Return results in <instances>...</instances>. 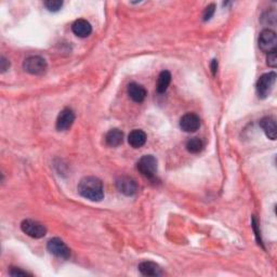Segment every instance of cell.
<instances>
[{
  "instance_id": "12",
  "label": "cell",
  "mask_w": 277,
  "mask_h": 277,
  "mask_svg": "<svg viewBox=\"0 0 277 277\" xmlns=\"http://www.w3.org/2000/svg\"><path fill=\"white\" fill-rule=\"evenodd\" d=\"M260 127L263 129L267 138H271V140H275L277 137V128L274 117L266 116L262 118L260 121Z\"/></svg>"
},
{
  "instance_id": "22",
  "label": "cell",
  "mask_w": 277,
  "mask_h": 277,
  "mask_svg": "<svg viewBox=\"0 0 277 277\" xmlns=\"http://www.w3.org/2000/svg\"><path fill=\"white\" fill-rule=\"evenodd\" d=\"M9 274H10L11 276H31V274L29 273V272L22 271L21 269H18V267H11Z\"/></svg>"
},
{
  "instance_id": "15",
  "label": "cell",
  "mask_w": 277,
  "mask_h": 277,
  "mask_svg": "<svg viewBox=\"0 0 277 277\" xmlns=\"http://www.w3.org/2000/svg\"><path fill=\"white\" fill-rule=\"evenodd\" d=\"M128 142L133 149H140L146 142V133L140 130V129H135L128 136Z\"/></svg>"
},
{
  "instance_id": "10",
  "label": "cell",
  "mask_w": 277,
  "mask_h": 277,
  "mask_svg": "<svg viewBox=\"0 0 277 277\" xmlns=\"http://www.w3.org/2000/svg\"><path fill=\"white\" fill-rule=\"evenodd\" d=\"M75 122V114L71 108H64L57 119V129L59 131H66Z\"/></svg>"
},
{
  "instance_id": "23",
  "label": "cell",
  "mask_w": 277,
  "mask_h": 277,
  "mask_svg": "<svg viewBox=\"0 0 277 277\" xmlns=\"http://www.w3.org/2000/svg\"><path fill=\"white\" fill-rule=\"evenodd\" d=\"M9 67H10V63H9L8 60L4 57L0 58V68H1V73L6 72L7 69H9Z\"/></svg>"
},
{
  "instance_id": "25",
  "label": "cell",
  "mask_w": 277,
  "mask_h": 277,
  "mask_svg": "<svg viewBox=\"0 0 277 277\" xmlns=\"http://www.w3.org/2000/svg\"><path fill=\"white\" fill-rule=\"evenodd\" d=\"M211 71H212V74H214V75H215L216 71H218V61H216V60H212V62H211Z\"/></svg>"
},
{
  "instance_id": "3",
  "label": "cell",
  "mask_w": 277,
  "mask_h": 277,
  "mask_svg": "<svg viewBox=\"0 0 277 277\" xmlns=\"http://www.w3.org/2000/svg\"><path fill=\"white\" fill-rule=\"evenodd\" d=\"M137 168L143 177L154 180L157 173V160L153 155H144L138 159Z\"/></svg>"
},
{
  "instance_id": "4",
  "label": "cell",
  "mask_w": 277,
  "mask_h": 277,
  "mask_svg": "<svg viewBox=\"0 0 277 277\" xmlns=\"http://www.w3.org/2000/svg\"><path fill=\"white\" fill-rule=\"evenodd\" d=\"M276 80V74L274 72L262 75L257 81V93L259 98L265 99L271 93Z\"/></svg>"
},
{
  "instance_id": "13",
  "label": "cell",
  "mask_w": 277,
  "mask_h": 277,
  "mask_svg": "<svg viewBox=\"0 0 277 277\" xmlns=\"http://www.w3.org/2000/svg\"><path fill=\"white\" fill-rule=\"evenodd\" d=\"M72 31L74 34L80 37V38H86L92 33V26L89 22L84 20V18H80V20H77L74 23Z\"/></svg>"
},
{
  "instance_id": "24",
  "label": "cell",
  "mask_w": 277,
  "mask_h": 277,
  "mask_svg": "<svg viewBox=\"0 0 277 277\" xmlns=\"http://www.w3.org/2000/svg\"><path fill=\"white\" fill-rule=\"evenodd\" d=\"M252 228H253V231H255V233H256L257 241L259 242V244H260V245H262L261 236H260V232H259V230H258V223H257L256 218H252Z\"/></svg>"
},
{
  "instance_id": "16",
  "label": "cell",
  "mask_w": 277,
  "mask_h": 277,
  "mask_svg": "<svg viewBox=\"0 0 277 277\" xmlns=\"http://www.w3.org/2000/svg\"><path fill=\"white\" fill-rule=\"evenodd\" d=\"M123 141V133L119 129H112L105 136L106 144L110 147H117Z\"/></svg>"
},
{
  "instance_id": "2",
  "label": "cell",
  "mask_w": 277,
  "mask_h": 277,
  "mask_svg": "<svg viewBox=\"0 0 277 277\" xmlns=\"http://www.w3.org/2000/svg\"><path fill=\"white\" fill-rule=\"evenodd\" d=\"M23 68L31 75H44L47 72L48 64L46 62L44 58L39 57V55H31L25 59L24 63H23Z\"/></svg>"
},
{
  "instance_id": "19",
  "label": "cell",
  "mask_w": 277,
  "mask_h": 277,
  "mask_svg": "<svg viewBox=\"0 0 277 277\" xmlns=\"http://www.w3.org/2000/svg\"><path fill=\"white\" fill-rule=\"evenodd\" d=\"M45 6L49 11L58 12L62 8L63 1H60V0H49V1L45 2Z\"/></svg>"
},
{
  "instance_id": "21",
  "label": "cell",
  "mask_w": 277,
  "mask_h": 277,
  "mask_svg": "<svg viewBox=\"0 0 277 277\" xmlns=\"http://www.w3.org/2000/svg\"><path fill=\"white\" fill-rule=\"evenodd\" d=\"M215 6L214 3H211L208 6L205 11H204V21H209L210 18L212 17V15H215Z\"/></svg>"
},
{
  "instance_id": "6",
  "label": "cell",
  "mask_w": 277,
  "mask_h": 277,
  "mask_svg": "<svg viewBox=\"0 0 277 277\" xmlns=\"http://www.w3.org/2000/svg\"><path fill=\"white\" fill-rule=\"evenodd\" d=\"M47 249L50 253H52L53 256L60 258V259L66 260L71 257V249L60 238L50 239L47 245Z\"/></svg>"
},
{
  "instance_id": "5",
  "label": "cell",
  "mask_w": 277,
  "mask_h": 277,
  "mask_svg": "<svg viewBox=\"0 0 277 277\" xmlns=\"http://www.w3.org/2000/svg\"><path fill=\"white\" fill-rule=\"evenodd\" d=\"M21 229L27 236L36 239L43 238L46 233H47V230H46L45 226L38 222V221L34 220H24L21 223Z\"/></svg>"
},
{
  "instance_id": "14",
  "label": "cell",
  "mask_w": 277,
  "mask_h": 277,
  "mask_svg": "<svg viewBox=\"0 0 277 277\" xmlns=\"http://www.w3.org/2000/svg\"><path fill=\"white\" fill-rule=\"evenodd\" d=\"M138 271H140L141 274L144 276L157 277L163 275V271H161L160 266L152 261L141 262L140 264H138Z\"/></svg>"
},
{
  "instance_id": "9",
  "label": "cell",
  "mask_w": 277,
  "mask_h": 277,
  "mask_svg": "<svg viewBox=\"0 0 277 277\" xmlns=\"http://www.w3.org/2000/svg\"><path fill=\"white\" fill-rule=\"evenodd\" d=\"M117 190L126 196H133L138 192V184L129 177H121L116 181Z\"/></svg>"
},
{
  "instance_id": "18",
  "label": "cell",
  "mask_w": 277,
  "mask_h": 277,
  "mask_svg": "<svg viewBox=\"0 0 277 277\" xmlns=\"http://www.w3.org/2000/svg\"><path fill=\"white\" fill-rule=\"evenodd\" d=\"M204 149V142L200 138H192L186 143V150L192 154H197Z\"/></svg>"
},
{
  "instance_id": "7",
  "label": "cell",
  "mask_w": 277,
  "mask_h": 277,
  "mask_svg": "<svg viewBox=\"0 0 277 277\" xmlns=\"http://www.w3.org/2000/svg\"><path fill=\"white\" fill-rule=\"evenodd\" d=\"M259 47L262 51L270 53L276 50L277 37L274 31L270 29L263 30L259 36Z\"/></svg>"
},
{
  "instance_id": "8",
  "label": "cell",
  "mask_w": 277,
  "mask_h": 277,
  "mask_svg": "<svg viewBox=\"0 0 277 277\" xmlns=\"http://www.w3.org/2000/svg\"><path fill=\"white\" fill-rule=\"evenodd\" d=\"M200 127V119L194 113H187L183 115L182 118L180 119V128L184 132H195Z\"/></svg>"
},
{
  "instance_id": "11",
  "label": "cell",
  "mask_w": 277,
  "mask_h": 277,
  "mask_svg": "<svg viewBox=\"0 0 277 277\" xmlns=\"http://www.w3.org/2000/svg\"><path fill=\"white\" fill-rule=\"evenodd\" d=\"M128 95L130 96L133 102L142 103L146 98V90L143 86L132 82L128 86Z\"/></svg>"
},
{
  "instance_id": "1",
  "label": "cell",
  "mask_w": 277,
  "mask_h": 277,
  "mask_svg": "<svg viewBox=\"0 0 277 277\" xmlns=\"http://www.w3.org/2000/svg\"><path fill=\"white\" fill-rule=\"evenodd\" d=\"M78 193L91 201H100L104 197V188L101 180L95 177H86L78 184Z\"/></svg>"
},
{
  "instance_id": "20",
  "label": "cell",
  "mask_w": 277,
  "mask_h": 277,
  "mask_svg": "<svg viewBox=\"0 0 277 277\" xmlns=\"http://www.w3.org/2000/svg\"><path fill=\"white\" fill-rule=\"evenodd\" d=\"M266 63L270 67L275 68L277 66V52H276V50H274V51H272L267 54Z\"/></svg>"
},
{
  "instance_id": "17",
  "label": "cell",
  "mask_w": 277,
  "mask_h": 277,
  "mask_svg": "<svg viewBox=\"0 0 277 277\" xmlns=\"http://www.w3.org/2000/svg\"><path fill=\"white\" fill-rule=\"evenodd\" d=\"M171 82V74L168 71H163L158 76V79H157V85H156V90L158 93H165L167 91L168 87Z\"/></svg>"
}]
</instances>
